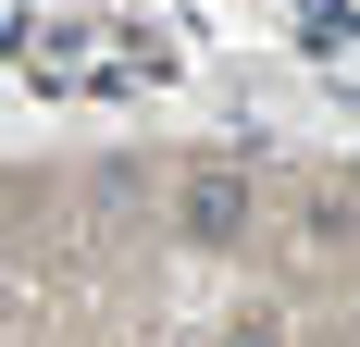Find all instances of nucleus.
Segmentation results:
<instances>
[{
    "label": "nucleus",
    "mask_w": 360,
    "mask_h": 347,
    "mask_svg": "<svg viewBox=\"0 0 360 347\" xmlns=\"http://www.w3.org/2000/svg\"><path fill=\"white\" fill-rule=\"evenodd\" d=\"M236 223H249V174H236V162H212L199 186H186V236H199V248H224Z\"/></svg>",
    "instance_id": "f257e3e1"
},
{
    "label": "nucleus",
    "mask_w": 360,
    "mask_h": 347,
    "mask_svg": "<svg viewBox=\"0 0 360 347\" xmlns=\"http://www.w3.org/2000/svg\"><path fill=\"white\" fill-rule=\"evenodd\" d=\"M224 347H286V335H274V322H261V310H249V322H236V335H224Z\"/></svg>",
    "instance_id": "f03ea898"
}]
</instances>
